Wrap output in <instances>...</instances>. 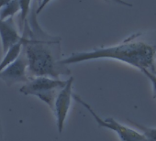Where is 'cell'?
Here are the masks:
<instances>
[{
  "mask_svg": "<svg viewBox=\"0 0 156 141\" xmlns=\"http://www.w3.org/2000/svg\"><path fill=\"white\" fill-rule=\"evenodd\" d=\"M39 0H32L21 32V42L28 59L30 78L46 76L60 79L70 76L71 70L62 63V39L45 32L37 19Z\"/></svg>",
  "mask_w": 156,
  "mask_h": 141,
  "instance_id": "cell-1",
  "label": "cell"
},
{
  "mask_svg": "<svg viewBox=\"0 0 156 141\" xmlns=\"http://www.w3.org/2000/svg\"><path fill=\"white\" fill-rule=\"evenodd\" d=\"M99 59L116 60L139 69L141 73H156V32H137L113 46L76 51L62 58V63L69 65Z\"/></svg>",
  "mask_w": 156,
  "mask_h": 141,
  "instance_id": "cell-2",
  "label": "cell"
},
{
  "mask_svg": "<svg viewBox=\"0 0 156 141\" xmlns=\"http://www.w3.org/2000/svg\"><path fill=\"white\" fill-rule=\"evenodd\" d=\"M68 79L62 80L46 76L34 77L30 78L26 84H23L20 92L24 95L38 97L41 101L45 103L51 110H52L58 93L66 85Z\"/></svg>",
  "mask_w": 156,
  "mask_h": 141,
  "instance_id": "cell-3",
  "label": "cell"
},
{
  "mask_svg": "<svg viewBox=\"0 0 156 141\" xmlns=\"http://www.w3.org/2000/svg\"><path fill=\"white\" fill-rule=\"evenodd\" d=\"M73 97L74 101L79 103L83 107H85L89 112V114L93 116V118L95 119V121L100 127L108 128V129L115 132L120 141H143L144 140V136L140 131L135 130L134 128L127 126L118 122L113 117L102 118L99 115H98L94 111V109L85 100H83L78 95L73 94Z\"/></svg>",
  "mask_w": 156,
  "mask_h": 141,
  "instance_id": "cell-4",
  "label": "cell"
},
{
  "mask_svg": "<svg viewBox=\"0 0 156 141\" xmlns=\"http://www.w3.org/2000/svg\"><path fill=\"white\" fill-rule=\"evenodd\" d=\"M73 81L74 79L73 77L68 78V82L66 85L58 93L51 110L56 118V126L59 133H62L64 128L65 121L68 116V113L70 111L72 100L73 99V97L74 94L73 92Z\"/></svg>",
  "mask_w": 156,
  "mask_h": 141,
  "instance_id": "cell-5",
  "label": "cell"
},
{
  "mask_svg": "<svg viewBox=\"0 0 156 141\" xmlns=\"http://www.w3.org/2000/svg\"><path fill=\"white\" fill-rule=\"evenodd\" d=\"M30 79L28 74V59L22 47V51L18 59L0 73V80L10 87L17 84H26Z\"/></svg>",
  "mask_w": 156,
  "mask_h": 141,
  "instance_id": "cell-6",
  "label": "cell"
},
{
  "mask_svg": "<svg viewBox=\"0 0 156 141\" xmlns=\"http://www.w3.org/2000/svg\"><path fill=\"white\" fill-rule=\"evenodd\" d=\"M0 39H1L3 52L21 40V34L19 33L14 18L0 19Z\"/></svg>",
  "mask_w": 156,
  "mask_h": 141,
  "instance_id": "cell-7",
  "label": "cell"
},
{
  "mask_svg": "<svg viewBox=\"0 0 156 141\" xmlns=\"http://www.w3.org/2000/svg\"><path fill=\"white\" fill-rule=\"evenodd\" d=\"M21 51H22V42L20 40L15 45H13L12 47H10L8 50V51L5 53L4 59L0 62V73L9 64L14 62L18 59V57L20 55Z\"/></svg>",
  "mask_w": 156,
  "mask_h": 141,
  "instance_id": "cell-8",
  "label": "cell"
},
{
  "mask_svg": "<svg viewBox=\"0 0 156 141\" xmlns=\"http://www.w3.org/2000/svg\"><path fill=\"white\" fill-rule=\"evenodd\" d=\"M20 12V6L19 0H10L4 7L0 9V19H6L13 17L15 14Z\"/></svg>",
  "mask_w": 156,
  "mask_h": 141,
  "instance_id": "cell-9",
  "label": "cell"
},
{
  "mask_svg": "<svg viewBox=\"0 0 156 141\" xmlns=\"http://www.w3.org/2000/svg\"><path fill=\"white\" fill-rule=\"evenodd\" d=\"M19 3L20 6V18H19V28L20 34L24 28V23L26 21V19L30 13V7L32 0H19Z\"/></svg>",
  "mask_w": 156,
  "mask_h": 141,
  "instance_id": "cell-10",
  "label": "cell"
},
{
  "mask_svg": "<svg viewBox=\"0 0 156 141\" xmlns=\"http://www.w3.org/2000/svg\"><path fill=\"white\" fill-rule=\"evenodd\" d=\"M133 126H135L137 127V129H139V131H140L143 136H144V140L143 141H156V128L153 127H148L144 125L136 123L134 121L129 120Z\"/></svg>",
  "mask_w": 156,
  "mask_h": 141,
  "instance_id": "cell-11",
  "label": "cell"
},
{
  "mask_svg": "<svg viewBox=\"0 0 156 141\" xmlns=\"http://www.w3.org/2000/svg\"><path fill=\"white\" fill-rule=\"evenodd\" d=\"M146 77L150 80L152 87V96L156 100V73H151V72H143L142 73Z\"/></svg>",
  "mask_w": 156,
  "mask_h": 141,
  "instance_id": "cell-12",
  "label": "cell"
},
{
  "mask_svg": "<svg viewBox=\"0 0 156 141\" xmlns=\"http://www.w3.org/2000/svg\"><path fill=\"white\" fill-rule=\"evenodd\" d=\"M51 1V0H39V2H40V6L38 7L37 9V14L39 15L41 13V11L48 5V3H50Z\"/></svg>",
  "mask_w": 156,
  "mask_h": 141,
  "instance_id": "cell-13",
  "label": "cell"
},
{
  "mask_svg": "<svg viewBox=\"0 0 156 141\" xmlns=\"http://www.w3.org/2000/svg\"><path fill=\"white\" fill-rule=\"evenodd\" d=\"M110 1H112L115 4L120 5V6H125V7H129V8H131L132 7V4L128 3V2L124 1V0H110Z\"/></svg>",
  "mask_w": 156,
  "mask_h": 141,
  "instance_id": "cell-14",
  "label": "cell"
},
{
  "mask_svg": "<svg viewBox=\"0 0 156 141\" xmlns=\"http://www.w3.org/2000/svg\"><path fill=\"white\" fill-rule=\"evenodd\" d=\"M0 141H5L4 133H3V128H2V124H1V120H0Z\"/></svg>",
  "mask_w": 156,
  "mask_h": 141,
  "instance_id": "cell-15",
  "label": "cell"
}]
</instances>
